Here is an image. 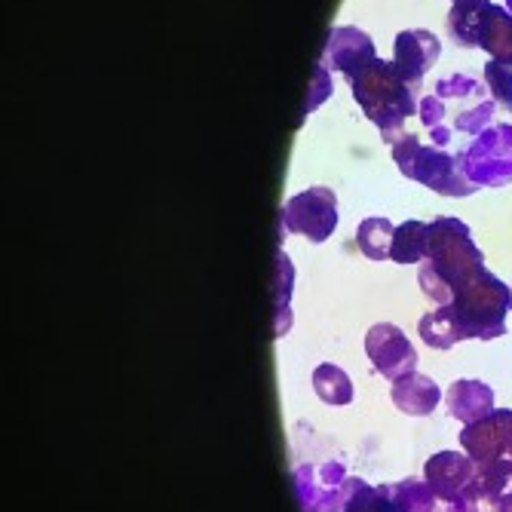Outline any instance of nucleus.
I'll return each instance as SVG.
<instances>
[{"instance_id": "f257e3e1", "label": "nucleus", "mask_w": 512, "mask_h": 512, "mask_svg": "<svg viewBox=\"0 0 512 512\" xmlns=\"http://www.w3.org/2000/svg\"><path fill=\"white\" fill-rule=\"evenodd\" d=\"M479 270H485V255L467 224L451 215L427 221V258L417 267V283L436 307L451 304Z\"/></svg>"}, {"instance_id": "f03ea898", "label": "nucleus", "mask_w": 512, "mask_h": 512, "mask_svg": "<svg viewBox=\"0 0 512 512\" xmlns=\"http://www.w3.org/2000/svg\"><path fill=\"white\" fill-rule=\"evenodd\" d=\"M350 83V92L356 105L365 111V117L375 123L384 135V142L393 148L402 138V126L411 114H417L414 89L399 77L393 62L375 59L368 62Z\"/></svg>"}, {"instance_id": "7ed1b4c3", "label": "nucleus", "mask_w": 512, "mask_h": 512, "mask_svg": "<svg viewBox=\"0 0 512 512\" xmlns=\"http://www.w3.org/2000/svg\"><path fill=\"white\" fill-rule=\"evenodd\" d=\"M451 310L460 329L473 341H497L506 335V313L512 310V289L488 270H479L467 286L457 289Z\"/></svg>"}, {"instance_id": "20e7f679", "label": "nucleus", "mask_w": 512, "mask_h": 512, "mask_svg": "<svg viewBox=\"0 0 512 512\" xmlns=\"http://www.w3.org/2000/svg\"><path fill=\"white\" fill-rule=\"evenodd\" d=\"M393 163L411 181H421L424 188L442 197H470L479 188L463 175L454 154L436 145H421L417 135H402L393 145Z\"/></svg>"}, {"instance_id": "39448f33", "label": "nucleus", "mask_w": 512, "mask_h": 512, "mask_svg": "<svg viewBox=\"0 0 512 512\" xmlns=\"http://www.w3.org/2000/svg\"><path fill=\"white\" fill-rule=\"evenodd\" d=\"M457 163L476 188H503L512 181V126L491 123L457 154Z\"/></svg>"}, {"instance_id": "423d86ee", "label": "nucleus", "mask_w": 512, "mask_h": 512, "mask_svg": "<svg viewBox=\"0 0 512 512\" xmlns=\"http://www.w3.org/2000/svg\"><path fill=\"white\" fill-rule=\"evenodd\" d=\"M436 96L445 105H457V111L451 114V132H463V135H479L491 126L494 117V99L485 92V83H479L470 74H451L442 77L436 83Z\"/></svg>"}, {"instance_id": "0eeeda50", "label": "nucleus", "mask_w": 512, "mask_h": 512, "mask_svg": "<svg viewBox=\"0 0 512 512\" xmlns=\"http://www.w3.org/2000/svg\"><path fill=\"white\" fill-rule=\"evenodd\" d=\"M283 230L298 234L307 243H325L338 227V197L329 188H307L286 200Z\"/></svg>"}, {"instance_id": "6e6552de", "label": "nucleus", "mask_w": 512, "mask_h": 512, "mask_svg": "<svg viewBox=\"0 0 512 512\" xmlns=\"http://www.w3.org/2000/svg\"><path fill=\"white\" fill-rule=\"evenodd\" d=\"M365 356L371 362V368L378 371L381 378H387L390 384L417 371V350L414 344L405 338L402 329L390 322H378L371 325L365 335Z\"/></svg>"}, {"instance_id": "1a4fd4ad", "label": "nucleus", "mask_w": 512, "mask_h": 512, "mask_svg": "<svg viewBox=\"0 0 512 512\" xmlns=\"http://www.w3.org/2000/svg\"><path fill=\"white\" fill-rule=\"evenodd\" d=\"M512 445V408H494L482 421L467 424L460 433V448L473 463H494L509 454Z\"/></svg>"}, {"instance_id": "9d476101", "label": "nucleus", "mask_w": 512, "mask_h": 512, "mask_svg": "<svg viewBox=\"0 0 512 512\" xmlns=\"http://www.w3.org/2000/svg\"><path fill=\"white\" fill-rule=\"evenodd\" d=\"M375 40H371L362 28L353 25H338L329 31L322 46V56L319 62L329 68V71H341L347 80H353L368 62H375Z\"/></svg>"}, {"instance_id": "9b49d317", "label": "nucleus", "mask_w": 512, "mask_h": 512, "mask_svg": "<svg viewBox=\"0 0 512 512\" xmlns=\"http://www.w3.org/2000/svg\"><path fill=\"white\" fill-rule=\"evenodd\" d=\"M512 491V457L476 463L473 482L454 503L457 512H500V500Z\"/></svg>"}, {"instance_id": "f8f14e48", "label": "nucleus", "mask_w": 512, "mask_h": 512, "mask_svg": "<svg viewBox=\"0 0 512 512\" xmlns=\"http://www.w3.org/2000/svg\"><path fill=\"white\" fill-rule=\"evenodd\" d=\"M439 53H442V43L433 31L408 28V31H399L393 40V68L414 89L427 77V71L436 65Z\"/></svg>"}, {"instance_id": "ddd939ff", "label": "nucleus", "mask_w": 512, "mask_h": 512, "mask_svg": "<svg viewBox=\"0 0 512 512\" xmlns=\"http://www.w3.org/2000/svg\"><path fill=\"white\" fill-rule=\"evenodd\" d=\"M473 473H476V463L463 451H439L424 467V479L433 488V494L451 506L463 497V491L473 482Z\"/></svg>"}, {"instance_id": "4468645a", "label": "nucleus", "mask_w": 512, "mask_h": 512, "mask_svg": "<svg viewBox=\"0 0 512 512\" xmlns=\"http://www.w3.org/2000/svg\"><path fill=\"white\" fill-rule=\"evenodd\" d=\"M445 408L451 417H457V421H463V427L467 424H476L482 421L485 414L494 411V390L482 381H473V378H460L448 387L445 393Z\"/></svg>"}, {"instance_id": "2eb2a0df", "label": "nucleus", "mask_w": 512, "mask_h": 512, "mask_svg": "<svg viewBox=\"0 0 512 512\" xmlns=\"http://www.w3.org/2000/svg\"><path fill=\"white\" fill-rule=\"evenodd\" d=\"M390 399L408 417H427L442 402V390H439V384L433 378L421 375V371H411V375L393 381Z\"/></svg>"}, {"instance_id": "dca6fc26", "label": "nucleus", "mask_w": 512, "mask_h": 512, "mask_svg": "<svg viewBox=\"0 0 512 512\" xmlns=\"http://www.w3.org/2000/svg\"><path fill=\"white\" fill-rule=\"evenodd\" d=\"M491 0H460V4L451 7L448 13V34L457 46L463 50H473L479 46V34H482V25L491 13Z\"/></svg>"}, {"instance_id": "f3484780", "label": "nucleus", "mask_w": 512, "mask_h": 512, "mask_svg": "<svg viewBox=\"0 0 512 512\" xmlns=\"http://www.w3.org/2000/svg\"><path fill=\"white\" fill-rule=\"evenodd\" d=\"M292 286H295V267L286 252H276L273 264V338H283L292 329Z\"/></svg>"}, {"instance_id": "a211bd4d", "label": "nucleus", "mask_w": 512, "mask_h": 512, "mask_svg": "<svg viewBox=\"0 0 512 512\" xmlns=\"http://www.w3.org/2000/svg\"><path fill=\"white\" fill-rule=\"evenodd\" d=\"M417 332H421V341L427 347H433V350H451L454 344L467 341V335H463V329H460V322H457L451 304L424 313L421 322H417Z\"/></svg>"}, {"instance_id": "6ab92c4d", "label": "nucleus", "mask_w": 512, "mask_h": 512, "mask_svg": "<svg viewBox=\"0 0 512 512\" xmlns=\"http://www.w3.org/2000/svg\"><path fill=\"white\" fill-rule=\"evenodd\" d=\"M479 46L491 53V59L512 68V16L506 13V7H491L479 34Z\"/></svg>"}, {"instance_id": "aec40b11", "label": "nucleus", "mask_w": 512, "mask_h": 512, "mask_svg": "<svg viewBox=\"0 0 512 512\" xmlns=\"http://www.w3.org/2000/svg\"><path fill=\"white\" fill-rule=\"evenodd\" d=\"M393 234H396V227L390 224V218L371 215L356 230V246L368 261H387L390 246H393Z\"/></svg>"}, {"instance_id": "412c9836", "label": "nucleus", "mask_w": 512, "mask_h": 512, "mask_svg": "<svg viewBox=\"0 0 512 512\" xmlns=\"http://www.w3.org/2000/svg\"><path fill=\"white\" fill-rule=\"evenodd\" d=\"M313 390L325 405H350L353 402V381L344 368L332 365V362H322L313 371Z\"/></svg>"}, {"instance_id": "4be33fe9", "label": "nucleus", "mask_w": 512, "mask_h": 512, "mask_svg": "<svg viewBox=\"0 0 512 512\" xmlns=\"http://www.w3.org/2000/svg\"><path fill=\"white\" fill-rule=\"evenodd\" d=\"M424 258H427V224L424 221H402L393 234L390 261L421 264Z\"/></svg>"}, {"instance_id": "5701e85b", "label": "nucleus", "mask_w": 512, "mask_h": 512, "mask_svg": "<svg viewBox=\"0 0 512 512\" xmlns=\"http://www.w3.org/2000/svg\"><path fill=\"white\" fill-rule=\"evenodd\" d=\"M417 117H421V123L430 132L436 148H445L451 142L454 132L445 126V105H442V99L436 96V92H433V96H424L421 102H417Z\"/></svg>"}, {"instance_id": "b1692460", "label": "nucleus", "mask_w": 512, "mask_h": 512, "mask_svg": "<svg viewBox=\"0 0 512 512\" xmlns=\"http://www.w3.org/2000/svg\"><path fill=\"white\" fill-rule=\"evenodd\" d=\"M485 86L491 92L494 105H500L503 111H512V68L497 62V59H488L485 65Z\"/></svg>"}, {"instance_id": "393cba45", "label": "nucleus", "mask_w": 512, "mask_h": 512, "mask_svg": "<svg viewBox=\"0 0 512 512\" xmlns=\"http://www.w3.org/2000/svg\"><path fill=\"white\" fill-rule=\"evenodd\" d=\"M329 96H332V71L325 68L322 62H316V68H313V83H310V99H307V105H304V114H310L313 108H319Z\"/></svg>"}, {"instance_id": "a878e982", "label": "nucleus", "mask_w": 512, "mask_h": 512, "mask_svg": "<svg viewBox=\"0 0 512 512\" xmlns=\"http://www.w3.org/2000/svg\"><path fill=\"white\" fill-rule=\"evenodd\" d=\"M424 512H457V509H454L451 503H445V500H436V503H433L430 509H424Z\"/></svg>"}, {"instance_id": "bb28decb", "label": "nucleus", "mask_w": 512, "mask_h": 512, "mask_svg": "<svg viewBox=\"0 0 512 512\" xmlns=\"http://www.w3.org/2000/svg\"><path fill=\"white\" fill-rule=\"evenodd\" d=\"M500 512H512V491L500 500Z\"/></svg>"}, {"instance_id": "cd10ccee", "label": "nucleus", "mask_w": 512, "mask_h": 512, "mask_svg": "<svg viewBox=\"0 0 512 512\" xmlns=\"http://www.w3.org/2000/svg\"><path fill=\"white\" fill-rule=\"evenodd\" d=\"M506 13L512 16V0H506Z\"/></svg>"}, {"instance_id": "c85d7f7f", "label": "nucleus", "mask_w": 512, "mask_h": 512, "mask_svg": "<svg viewBox=\"0 0 512 512\" xmlns=\"http://www.w3.org/2000/svg\"><path fill=\"white\" fill-rule=\"evenodd\" d=\"M509 457H512V445H509Z\"/></svg>"}, {"instance_id": "c756f323", "label": "nucleus", "mask_w": 512, "mask_h": 512, "mask_svg": "<svg viewBox=\"0 0 512 512\" xmlns=\"http://www.w3.org/2000/svg\"><path fill=\"white\" fill-rule=\"evenodd\" d=\"M454 4H460V0H454Z\"/></svg>"}, {"instance_id": "7c9ffc66", "label": "nucleus", "mask_w": 512, "mask_h": 512, "mask_svg": "<svg viewBox=\"0 0 512 512\" xmlns=\"http://www.w3.org/2000/svg\"><path fill=\"white\" fill-rule=\"evenodd\" d=\"M347 512H353V509H347Z\"/></svg>"}]
</instances>
